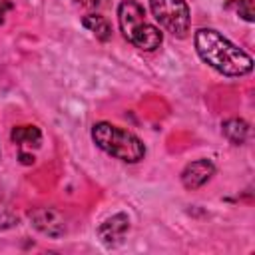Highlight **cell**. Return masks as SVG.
Masks as SVG:
<instances>
[{
	"instance_id": "6da1fadb",
	"label": "cell",
	"mask_w": 255,
	"mask_h": 255,
	"mask_svg": "<svg viewBox=\"0 0 255 255\" xmlns=\"http://www.w3.org/2000/svg\"><path fill=\"white\" fill-rule=\"evenodd\" d=\"M193 44L197 56L227 78H241L253 70V58L215 28H199L193 34Z\"/></svg>"
},
{
	"instance_id": "7a4b0ae2",
	"label": "cell",
	"mask_w": 255,
	"mask_h": 255,
	"mask_svg": "<svg viewBox=\"0 0 255 255\" xmlns=\"http://www.w3.org/2000/svg\"><path fill=\"white\" fill-rule=\"evenodd\" d=\"M118 24H120V32L124 34V38L131 46H135L143 52H153L163 42V34L159 32L157 26H153L147 20L145 8L135 0H122L120 2Z\"/></svg>"
},
{
	"instance_id": "3957f363",
	"label": "cell",
	"mask_w": 255,
	"mask_h": 255,
	"mask_svg": "<svg viewBox=\"0 0 255 255\" xmlns=\"http://www.w3.org/2000/svg\"><path fill=\"white\" fill-rule=\"evenodd\" d=\"M92 141L102 151L124 163H137L145 155V145L133 131L110 122H98L92 126Z\"/></svg>"
},
{
	"instance_id": "277c9868",
	"label": "cell",
	"mask_w": 255,
	"mask_h": 255,
	"mask_svg": "<svg viewBox=\"0 0 255 255\" xmlns=\"http://www.w3.org/2000/svg\"><path fill=\"white\" fill-rule=\"evenodd\" d=\"M155 22L175 38H185L191 26V12L185 0H149Z\"/></svg>"
},
{
	"instance_id": "5b68a950",
	"label": "cell",
	"mask_w": 255,
	"mask_h": 255,
	"mask_svg": "<svg viewBox=\"0 0 255 255\" xmlns=\"http://www.w3.org/2000/svg\"><path fill=\"white\" fill-rule=\"evenodd\" d=\"M28 217H30V223L34 225V229H38L46 237L56 239L68 231L64 213H60L54 207H36L28 213Z\"/></svg>"
},
{
	"instance_id": "8992f818",
	"label": "cell",
	"mask_w": 255,
	"mask_h": 255,
	"mask_svg": "<svg viewBox=\"0 0 255 255\" xmlns=\"http://www.w3.org/2000/svg\"><path fill=\"white\" fill-rule=\"evenodd\" d=\"M128 231H129V217H128L126 213H122V211L110 215L108 219H104V221L98 225V229H96L98 239H100L106 247H116V245H120V243L126 239Z\"/></svg>"
},
{
	"instance_id": "52a82bcc",
	"label": "cell",
	"mask_w": 255,
	"mask_h": 255,
	"mask_svg": "<svg viewBox=\"0 0 255 255\" xmlns=\"http://www.w3.org/2000/svg\"><path fill=\"white\" fill-rule=\"evenodd\" d=\"M215 175V163L209 157H201L195 161H189L183 169H181V185L189 191H195L199 187H203L211 177Z\"/></svg>"
},
{
	"instance_id": "ba28073f",
	"label": "cell",
	"mask_w": 255,
	"mask_h": 255,
	"mask_svg": "<svg viewBox=\"0 0 255 255\" xmlns=\"http://www.w3.org/2000/svg\"><path fill=\"white\" fill-rule=\"evenodd\" d=\"M12 143H16L20 149L22 147H40L42 145V131L38 126L26 124V126H14L10 131Z\"/></svg>"
},
{
	"instance_id": "9c48e42d",
	"label": "cell",
	"mask_w": 255,
	"mask_h": 255,
	"mask_svg": "<svg viewBox=\"0 0 255 255\" xmlns=\"http://www.w3.org/2000/svg\"><path fill=\"white\" fill-rule=\"evenodd\" d=\"M223 137L233 145H243L249 137V124L241 118H229L221 124Z\"/></svg>"
},
{
	"instance_id": "30bf717a",
	"label": "cell",
	"mask_w": 255,
	"mask_h": 255,
	"mask_svg": "<svg viewBox=\"0 0 255 255\" xmlns=\"http://www.w3.org/2000/svg\"><path fill=\"white\" fill-rule=\"evenodd\" d=\"M82 24H84V28H88L100 42H108V40L112 38V24H110L104 16H100V14H88V16H84V18H82Z\"/></svg>"
},
{
	"instance_id": "8fae6325",
	"label": "cell",
	"mask_w": 255,
	"mask_h": 255,
	"mask_svg": "<svg viewBox=\"0 0 255 255\" xmlns=\"http://www.w3.org/2000/svg\"><path fill=\"white\" fill-rule=\"evenodd\" d=\"M225 10L233 12L235 16H239L245 22H253L255 20V12H253V0H225Z\"/></svg>"
},
{
	"instance_id": "7c38bea8",
	"label": "cell",
	"mask_w": 255,
	"mask_h": 255,
	"mask_svg": "<svg viewBox=\"0 0 255 255\" xmlns=\"http://www.w3.org/2000/svg\"><path fill=\"white\" fill-rule=\"evenodd\" d=\"M16 221H18V217L14 219V215L10 213V209L0 203V227H10V225H14Z\"/></svg>"
},
{
	"instance_id": "4fadbf2b",
	"label": "cell",
	"mask_w": 255,
	"mask_h": 255,
	"mask_svg": "<svg viewBox=\"0 0 255 255\" xmlns=\"http://www.w3.org/2000/svg\"><path fill=\"white\" fill-rule=\"evenodd\" d=\"M74 2L78 6H82V8H88V10H96V8L106 4V0H74Z\"/></svg>"
},
{
	"instance_id": "5bb4252c",
	"label": "cell",
	"mask_w": 255,
	"mask_h": 255,
	"mask_svg": "<svg viewBox=\"0 0 255 255\" xmlns=\"http://www.w3.org/2000/svg\"><path fill=\"white\" fill-rule=\"evenodd\" d=\"M12 8H14L12 2H8V0H0V24H4V16H6V12L12 10Z\"/></svg>"
},
{
	"instance_id": "9a60e30c",
	"label": "cell",
	"mask_w": 255,
	"mask_h": 255,
	"mask_svg": "<svg viewBox=\"0 0 255 255\" xmlns=\"http://www.w3.org/2000/svg\"><path fill=\"white\" fill-rule=\"evenodd\" d=\"M18 157H20V161H22L24 165H30V163H34V155H32V153H24L22 149H20Z\"/></svg>"
}]
</instances>
